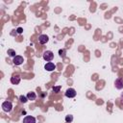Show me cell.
<instances>
[{
	"label": "cell",
	"mask_w": 123,
	"mask_h": 123,
	"mask_svg": "<svg viewBox=\"0 0 123 123\" xmlns=\"http://www.w3.org/2000/svg\"><path fill=\"white\" fill-rule=\"evenodd\" d=\"M2 110L6 112H10L12 110V104L10 101H5L2 103Z\"/></svg>",
	"instance_id": "1"
},
{
	"label": "cell",
	"mask_w": 123,
	"mask_h": 123,
	"mask_svg": "<svg viewBox=\"0 0 123 123\" xmlns=\"http://www.w3.org/2000/svg\"><path fill=\"white\" fill-rule=\"evenodd\" d=\"M42 57H43V59L46 61V62H51L52 60H53V58H54V54H53V52L52 51H49V50H47V51H45L44 53H43V55H42Z\"/></svg>",
	"instance_id": "2"
},
{
	"label": "cell",
	"mask_w": 123,
	"mask_h": 123,
	"mask_svg": "<svg viewBox=\"0 0 123 123\" xmlns=\"http://www.w3.org/2000/svg\"><path fill=\"white\" fill-rule=\"evenodd\" d=\"M65 96L68 97V98H73V97H75V96H76V90H75L74 88H71V87L67 88L66 91H65Z\"/></svg>",
	"instance_id": "3"
},
{
	"label": "cell",
	"mask_w": 123,
	"mask_h": 123,
	"mask_svg": "<svg viewBox=\"0 0 123 123\" xmlns=\"http://www.w3.org/2000/svg\"><path fill=\"white\" fill-rule=\"evenodd\" d=\"M23 62H24V59H23V57H21V56H15V57L13 58V60H12V62H13V64H15V65H20V64L23 63Z\"/></svg>",
	"instance_id": "4"
},
{
	"label": "cell",
	"mask_w": 123,
	"mask_h": 123,
	"mask_svg": "<svg viewBox=\"0 0 123 123\" xmlns=\"http://www.w3.org/2000/svg\"><path fill=\"white\" fill-rule=\"evenodd\" d=\"M114 85L117 89H122L123 88V78H117L114 82Z\"/></svg>",
	"instance_id": "5"
},
{
	"label": "cell",
	"mask_w": 123,
	"mask_h": 123,
	"mask_svg": "<svg viewBox=\"0 0 123 123\" xmlns=\"http://www.w3.org/2000/svg\"><path fill=\"white\" fill-rule=\"evenodd\" d=\"M44 68H45L47 71H53L54 69H56V64L53 63V62H47V63L44 65Z\"/></svg>",
	"instance_id": "6"
},
{
	"label": "cell",
	"mask_w": 123,
	"mask_h": 123,
	"mask_svg": "<svg viewBox=\"0 0 123 123\" xmlns=\"http://www.w3.org/2000/svg\"><path fill=\"white\" fill-rule=\"evenodd\" d=\"M48 40H49V37L46 35H40L38 37V41L40 44H45L48 42Z\"/></svg>",
	"instance_id": "7"
},
{
	"label": "cell",
	"mask_w": 123,
	"mask_h": 123,
	"mask_svg": "<svg viewBox=\"0 0 123 123\" xmlns=\"http://www.w3.org/2000/svg\"><path fill=\"white\" fill-rule=\"evenodd\" d=\"M23 123H36V118L31 115H27L23 119Z\"/></svg>",
	"instance_id": "8"
},
{
	"label": "cell",
	"mask_w": 123,
	"mask_h": 123,
	"mask_svg": "<svg viewBox=\"0 0 123 123\" xmlns=\"http://www.w3.org/2000/svg\"><path fill=\"white\" fill-rule=\"evenodd\" d=\"M11 83L12 85H18L20 83V76L19 75H14L11 78Z\"/></svg>",
	"instance_id": "9"
},
{
	"label": "cell",
	"mask_w": 123,
	"mask_h": 123,
	"mask_svg": "<svg viewBox=\"0 0 123 123\" xmlns=\"http://www.w3.org/2000/svg\"><path fill=\"white\" fill-rule=\"evenodd\" d=\"M27 98H28V100L34 101V100H36L37 95H36L35 92H28V94H27Z\"/></svg>",
	"instance_id": "10"
},
{
	"label": "cell",
	"mask_w": 123,
	"mask_h": 123,
	"mask_svg": "<svg viewBox=\"0 0 123 123\" xmlns=\"http://www.w3.org/2000/svg\"><path fill=\"white\" fill-rule=\"evenodd\" d=\"M8 55L10 56V57H15L16 55H15V51L13 50V49H8Z\"/></svg>",
	"instance_id": "11"
},
{
	"label": "cell",
	"mask_w": 123,
	"mask_h": 123,
	"mask_svg": "<svg viewBox=\"0 0 123 123\" xmlns=\"http://www.w3.org/2000/svg\"><path fill=\"white\" fill-rule=\"evenodd\" d=\"M19 100H20V102H22V103H26V102L28 101V98H27V96H24V95H20V97H19Z\"/></svg>",
	"instance_id": "12"
},
{
	"label": "cell",
	"mask_w": 123,
	"mask_h": 123,
	"mask_svg": "<svg viewBox=\"0 0 123 123\" xmlns=\"http://www.w3.org/2000/svg\"><path fill=\"white\" fill-rule=\"evenodd\" d=\"M72 120H73V116H72V115L68 114V115L65 116V121H66V122H69V123H70Z\"/></svg>",
	"instance_id": "13"
},
{
	"label": "cell",
	"mask_w": 123,
	"mask_h": 123,
	"mask_svg": "<svg viewBox=\"0 0 123 123\" xmlns=\"http://www.w3.org/2000/svg\"><path fill=\"white\" fill-rule=\"evenodd\" d=\"M59 54H60V56L61 57H64L65 56V50L64 49H61V50H59Z\"/></svg>",
	"instance_id": "14"
},
{
	"label": "cell",
	"mask_w": 123,
	"mask_h": 123,
	"mask_svg": "<svg viewBox=\"0 0 123 123\" xmlns=\"http://www.w3.org/2000/svg\"><path fill=\"white\" fill-rule=\"evenodd\" d=\"M60 89H61V86H53V91L54 92H59L60 91Z\"/></svg>",
	"instance_id": "15"
},
{
	"label": "cell",
	"mask_w": 123,
	"mask_h": 123,
	"mask_svg": "<svg viewBox=\"0 0 123 123\" xmlns=\"http://www.w3.org/2000/svg\"><path fill=\"white\" fill-rule=\"evenodd\" d=\"M16 31H17V33H18V34H21V33L23 32L22 28H17V30H16Z\"/></svg>",
	"instance_id": "16"
},
{
	"label": "cell",
	"mask_w": 123,
	"mask_h": 123,
	"mask_svg": "<svg viewBox=\"0 0 123 123\" xmlns=\"http://www.w3.org/2000/svg\"><path fill=\"white\" fill-rule=\"evenodd\" d=\"M122 98H123V94H122Z\"/></svg>",
	"instance_id": "17"
}]
</instances>
